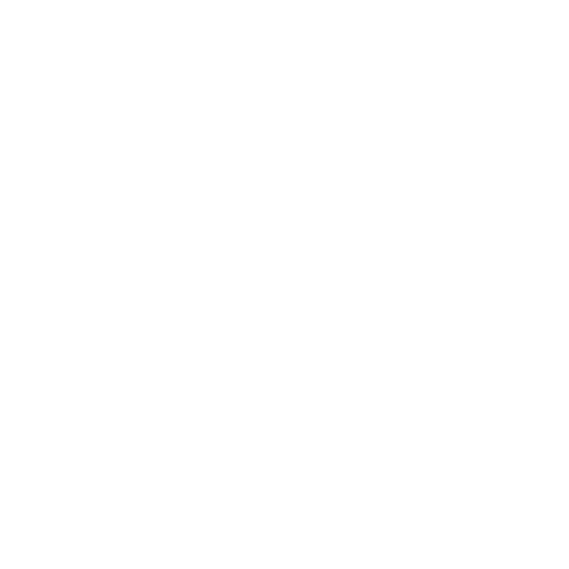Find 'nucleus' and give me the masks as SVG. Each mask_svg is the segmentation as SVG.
I'll return each instance as SVG.
<instances>
[]
</instances>
